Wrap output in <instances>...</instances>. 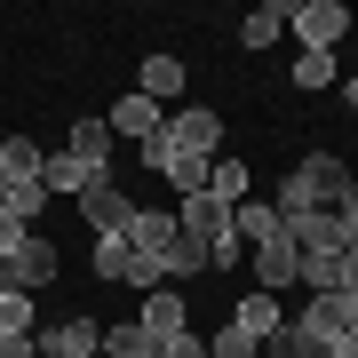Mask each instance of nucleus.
I'll use <instances>...</instances> for the list:
<instances>
[{
	"label": "nucleus",
	"instance_id": "obj_1",
	"mask_svg": "<svg viewBox=\"0 0 358 358\" xmlns=\"http://www.w3.org/2000/svg\"><path fill=\"white\" fill-rule=\"evenodd\" d=\"M350 167L343 159H334V152H310L303 167H294V176L279 183V199H271V207H279V215H310V207H343L350 199Z\"/></svg>",
	"mask_w": 358,
	"mask_h": 358
},
{
	"label": "nucleus",
	"instance_id": "obj_2",
	"mask_svg": "<svg viewBox=\"0 0 358 358\" xmlns=\"http://www.w3.org/2000/svg\"><path fill=\"white\" fill-rule=\"evenodd\" d=\"M287 32L303 40L310 56H334L343 32H350V8H343V0H287Z\"/></svg>",
	"mask_w": 358,
	"mask_h": 358
},
{
	"label": "nucleus",
	"instance_id": "obj_3",
	"mask_svg": "<svg viewBox=\"0 0 358 358\" xmlns=\"http://www.w3.org/2000/svg\"><path fill=\"white\" fill-rule=\"evenodd\" d=\"M136 207H143V199H128V183H112V176L80 192V215H88V231H96V239H128Z\"/></svg>",
	"mask_w": 358,
	"mask_h": 358
},
{
	"label": "nucleus",
	"instance_id": "obj_4",
	"mask_svg": "<svg viewBox=\"0 0 358 358\" xmlns=\"http://www.w3.org/2000/svg\"><path fill=\"white\" fill-rule=\"evenodd\" d=\"M143 167L176 183V199H192V192H207V159H199V152H183V143L167 136V128H159L152 143H143Z\"/></svg>",
	"mask_w": 358,
	"mask_h": 358
},
{
	"label": "nucleus",
	"instance_id": "obj_5",
	"mask_svg": "<svg viewBox=\"0 0 358 358\" xmlns=\"http://www.w3.org/2000/svg\"><path fill=\"white\" fill-rule=\"evenodd\" d=\"M103 350V327L96 319H56V327H32V358H96Z\"/></svg>",
	"mask_w": 358,
	"mask_h": 358
},
{
	"label": "nucleus",
	"instance_id": "obj_6",
	"mask_svg": "<svg viewBox=\"0 0 358 358\" xmlns=\"http://www.w3.org/2000/svg\"><path fill=\"white\" fill-rule=\"evenodd\" d=\"M56 263H64V255H56V239H40V231H32V239L16 247L8 263H0V287H16V294H40V287L56 279Z\"/></svg>",
	"mask_w": 358,
	"mask_h": 358
},
{
	"label": "nucleus",
	"instance_id": "obj_7",
	"mask_svg": "<svg viewBox=\"0 0 358 358\" xmlns=\"http://www.w3.org/2000/svg\"><path fill=\"white\" fill-rule=\"evenodd\" d=\"M176 239H183V231H176V207H136V223H128V247L159 263V279H167V255H176Z\"/></svg>",
	"mask_w": 358,
	"mask_h": 358
},
{
	"label": "nucleus",
	"instance_id": "obj_8",
	"mask_svg": "<svg viewBox=\"0 0 358 358\" xmlns=\"http://www.w3.org/2000/svg\"><path fill=\"white\" fill-rule=\"evenodd\" d=\"M103 128H112V143H152V136L167 128V112H159L152 96H136V88H128L112 112H103Z\"/></svg>",
	"mask_w": 358,
	"mask_h": 358
},
{
	"label": "nucleus",
	"instance_id": "obj_9",
	"mask_svg": "<svg viewBox=\"0 0 358 358\" xmlns=\"http://www.w3.org/2000/svg\"><path fill=\"white\" fill-rule=\"evenodd\" d=\"M167 136H176L183 152H199V159H215V152H223V120L207 112V103H183V112H167Z\"/></svg>",
	"mask_w": 358,
	"mask_h": 358
},
{
	"label": "nucleus",
	"instance_id": "obj_10",
	"mask_svg": "<svg viewBox=\"0 0 358 358\" xmlns=\"http://www.w3.org/2000/svg\"><path fill=\"white\" fill-rule=\"evenodd\" d=\"M231 231H239V247H271V239H287V215L271 199H239L231 207Z\"/></svg>",
	"mask_w": 358,
	"mask_h": 358
},
{
	"label": "nucleus",
	"instance_id": "obj_11",
	"mask_svg": "<svg viewBox=\"0 0 358 358\" xmlns=\"http://www.w3.org/2000/svg\"><path fill=\"white\" fill-rule=\"evenodd\" d=\"M343 319H350V303H343V294H310V303L294 310V327H303L319 350H327V343H343Z\"/></svg>",
	"mask_w": 358,
	"mask_h": 358
},
{
	"label": "nucleus",
	"instance_id": "obj_12",
	"mask_svg": "<svg viewBox=\"0 0 358 358\" xmlns=\"http://www.w3.org/2000/svg\"><path fill=\"white\" fill-rule=\"evenodd\" d=\"M88 183H103V176L88 159H72V152H48V167H40V192H48V199H80Z\"/></svg>",
	"mask_w": 358,
	"mask_h": 358
},
{
	"label": "nucleus",
	"instance_id": "obj_13",
	"mask_svg": "<svg viewBox=\"0 0 358 358\" xmlns=\"http://www.w3.org/2000/svg\"><path fill=\"white\" fill-rule=\"evenodd\" d=\"M207 192H215L223 207L255 199V167H247V159H231V152H215V159H207Z\"/></svg>",
	"mask_w": 358,
	"mask_h": 358
},
{
	"label": "nucleus",
	"instance_id": "obj_14",
	"mask_svg": "<svg viewBox=\"0 0 358 358\" xmlns=\"http://www.w3.org/2000/svg\"><path fill=\"white\" fill-rule=\"evenodd\" d=\"M136 96H152L159 112H167V103L183 96V64H176L167 48H159V56H143V72H136Z\"/></svg>",
	"mask_w": 358,
	"mask_h": 358
},
{
	"label": "nucleus",
	"instance_id": "obj_15",
	"mask_svg": "<svg viewBox=\"0 0 358 358\" xmlns=\"http://www.w3.org/2000/svg\"><path fill=\"white\" fill-rule=\"evenodd\" d=\"M40 167H48V152L32 136H0V183H40Z\"/></svg>",
	"mask_w": 358,
	"mask_h": 358
},
{
	"label": "nucleus",
	"instance_id": "obj_16",
	"mask_svg": "<svg viewBox=\"0 0 358 358\" xmlns=\"http://www.w3.org/2000/svg\"><path fill=\"white\" fill-rule=\"evenodd\" d=\"M294 271H303V255H294L287 239H271V247H255V287H263V294H279V287H294Z\"/></svg>",
	"mask_w": 358,
	"mask_h": 358
},
{
	"label": "nucleus",
	"instance_id": "obj_17",
	"mask_svg": "<svg viewBox=\"0 0 358 358\" xmlns=\"http://www.w3.org/2000/svg\"><path fill=\"white\" fill-rule=\"evenodd\" d=\"M343 279H350L343 247H327V255H303V271H294V287H310V294H343Z\"/></svg>",
	"mask_w": 358,
	"mask_h": 358
},
{
	"label": "nucleus",
	"instance_id": "obj_18",
	"mask_svg": "<svg viewBox=\"0 0 358 358\" xmlns=\"http://www.w3.org/2000/svg\"><path fill=\"white\" fill-rule=\"evenodd\" d=\"M279 319H287V310H279V294H263V287H255V294H239V310H231V327H247L255 343H263Z\"/></svg>",
	"mask_w": 358,
	"mask_h": 358
},
{
	"label": "nucleus",
	"instance_id": "obj_19",
	"mask_svg": "<svg viewBox=\"0 0 358 358\" xmlns=\"http://www.w3.org/2000/svg\"><path fill=\"white\" fill-rule=\"evenodd\" d=\"M143 327H152V334H183V327H192V310H183V294L152 287V294H143Z\"/></svg>",
	"mask_w": 358,
	"mask_h": 358
},
{
	"label": "nucleus",
	"instance_id": "obj_20",
	"mask_svg": "<svg viewBox=\"0 0 358 358\" xmlns=\"http://www.w3.org/2000/svg\"><path fill=\"white\" fill-rule=\"evenodd\" d=\"M279 32H287V0H255V8H247V24H239L247 48H271Z\"/></svg>",
	"mask_w": 358,
	"mask_h": 358
},
{
	"label": "nucleus",
	"instance_id": "obj_21",
	"mask_svg": "<svg viewBox=\"0 0 358 358\" xmlns=\"http://www.w3.org/2000/svg\"><path fill=\"white\" fill-rule=\"evenodd\" d=\"M72 159H88L96 176H112V128H103V120H80L72 128Z\"/></svg>",
	"mask_w": 358,
	"mask_h": 358
},
{
	"label": "nucleus",
	"instance_id": "obj_22",
	"mask_svg": "<svg viewBox=\"0 0 358 358\" xmlns=\"http://www.w3.org/2000/svg\"><path fill=\"white\" fill-rule=\"evenodd\" d=\"M0 215H16L32 231V215H48V192H40V183H0Z\"/></svg>",
	"mask_w": 358,
	"mask_h": 358
},
{
	"label": "nucleus",
	"instance_id": "obj_23",
	"mask_svg": "<svg viewBox=\"0 0 358 358\" xmlns=\"http://www.w3.org/2000/svg\"><path fill=\"white\" fill-rule=\"evenodd\" d=\"M263 358H319V343H310V334L294 327V319H279V327L263 334Z\"/></svg>",
	"mask_w": 358,
	"mask_h": 358
},
{
	"label": "nucleus",
	"instance_id": "obj_24",
	"mask_svg": "<svg viewBox=\"0 0 358 358\" xmlns=\"http://www.w3.org/2000/svg\"><path fill=\"white\" fill-rule=\"evenodd\" d=\"M103 350H112V358H143V350H152V327H143V319L103 327Z\"/></svg>",
	"mask_w": 358,
	"mask_h": 358
},
{
	"label": "nucleus",
	"instance_id": "obj_25",
	"mask_svg": "<svg viewBox=\"0 0 358 358\" xmlns=\"http://www.w3.org/2000/svg\"><path fill=\"white\" fill-rule=\"evenodd\" d=\"M16 334H32V294L0 287V343H16Z\"/></svg>",
	"mask_w": 358,
	"mask_h": 358
},
{
	"label": "nucleus",
	"instance_id": "obj_26",
	"mask_svg": "<svg viewBox=\"0 0 358 358\" xmlns=\"http://www.w3.org/2000/svg\"><path fill=\"white\" fill-rule=\"evenodd\" d=\"M128 255H136L128 239H96V279H103V287H120V279H128Z\"/></svg>",
	"mask_w": 358,
	"mask_h": 358
},
{
	"label": "nucleus",
	"instance_id": "obj_27",
	"mask_svg": "<svg viewBox=\"0 0 358 358\" xmlns=\"http://www.w3.org/2000/svg\"><path fill=\"white\" fill-rule=\"evenodd\" d=\"M287 88H334V56H294V72H287Z\"/></svg>",
	"mask_w": 358,
	"mask_h": 358
},
{
	"label": "nucleus",
	"instance_id": "obj_28",
	"mask_svg": "<svg viewBox=\"0 0 358 358\" xmlns=\"http://www.w3.org/2000/svg\"><path fill=\"white\" fill-rule=\"evenodd\" d=\"M199 271H215V255H207L199 239H176V255H167V279H199Z\"/></svg>",
	"mask_w": 358,
	"mask_h": 358
},
{
	"label": "nucleus",
	"instance_id": "obj_29",
	"mask_svg": "<svg viewBox=\"0 0 358 358\" xmlns=\"http://www.w3.org/2000/svg\"><path fill=\"white\" fill-rule=\"evenodd\" d=\"M207 358H263V343L247 327H223V334H207Z\"/></svg>",
	"mask_w": 358,
	"mask_h": 358
},
{
	"label": "nucleus",
	"instance_id": "obj_30",
	"mask_svg": "<svg viewBox=\"0 0 358 358\" xmlns=\"http://www.w3.org/2000/svg\"><path fill=\"white\" fill-rule=\"evenodd\" d=\"M143 358H207V334H192V327H183V334H152Z\"/></svg>",
	"mask_w": 358,
	"mask_h": 358
},
{
	"label": "nucleus",
	"instance_id": "obj_31",
	"mask_svg": "<svg viewBox=\"0 0 358 358\" xmlns=\"http://www.w3.org/2000/svg\"><path fill=\"white\" fill-rule=\"evenodd\" d=\"M24 239H32L24 223H16V215H0V263H8V255H16V247H24Z\"/></svg>",
	"mask_w": 358,
	"mask_h": 358
},
{
	"label": "nucleus",
	"instance_id": "obj_32",
	"mask_svg": "<svg viewBox=\"0 0 358 358\" xmlns=\"http://www.w3.org/2000/svg\"><path fill=\"white\" fill-rule=\"evenodd\" d=\"M0 358H32V334H16V343H0Z\"/></svg>",
	"mask_w": 358,
	"mask_h": 358
},
{
	"label": "nucleus",
	"instance_id": "obj_33",
	"mask_svg": "<svg viewBox=\"0 0 358 358\" xmlns=\"http://www.w3.org/2000/svg\"><path fill=\"white\" fill-rule=\"evenodd\" d=\"M343 343H350V350H358V303H350V319H343Z\"/></svg>",
	"mask_w": 358,
	"mask_h": 358
},
{
	"label": "nucleus",
	"instance_id": "obj_34",
	"mask_svg": "<svg viewBox=\"0 0 358 358\" xmlns=\"http://www.w3.org/2000/svg\"><path fill=\"white\" fill-rule=\"evenodd\" d=\"M343 96H350V103H358V80H343Z\"/></svg>",
	"mask_w": 358,
	"mask_h": 358
}]
</instances>
